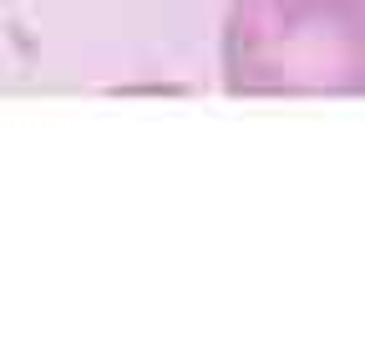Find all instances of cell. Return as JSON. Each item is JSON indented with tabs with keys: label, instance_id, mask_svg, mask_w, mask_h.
Masks as SVG:
<instances>
[{
	"label": "cell",
	"instance_id": "6da1fadb",
	"mask_svg": "<svg viewBox=\"0 0 365 345\" xmlns=\"http://www.w3.org/2000/svg\"><path fill=\"white\" fill-rule=\"evenodd\" d=\"M228 97H365V0H228Z\"/></svg>",
	"mask_w": 365,
	"mask_h": 345
}]
</instances>
